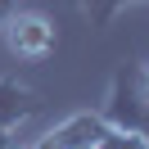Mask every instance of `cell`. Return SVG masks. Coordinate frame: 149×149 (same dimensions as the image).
Instances as JSON below:
<instances>
[{"label":"cell","mask_w":149,"mask_h":149,"mask_svg":"<svg viewBox=\"0 0 149 149\" xmlns=\"http://www.w3.org/2000/svg\"><path fill=\"white\" fill-rule=\"evenodd\" d=\"M100 118L118 131H145L149 127V91H145V77H140V63H122L113 72Z\"/></svg>","instance_id":"1"},{"label":"cell","mask_w":149,"mask_h":149,"mask_svg":"<svg viewBox=\"0 0 149 149\" xmlns=\"http://www.w3.org/2000/svg\"><path fill=\"white\" fill-rule=\"evenodd\" d=\"M0 41H5V50H9L14 59L41 63V59L54 54L59 32H54V23H50L45 14H36V9H14L9 18L0 23Z\"/></svg>","instance_id":"2"},{"label":"cell","mask_w":149,"mask_h":149,"mask_svg":"<svg viewBox=\"0 0 149 149\" xmlns=\"http://www.w3.org/2000/svg\"><path fill=\"white\" fill-rule=\"evenodd\" d=\"M41 109H45V100H41L36 86L18 81V77H0V127H5V131L23 127V122L36 118Z\"/></svg>","instance_id":"3"},{"label":"cell","mask_w":149,"mask_h":149,"mask_svg":"<svg viewBox=\"0 0 149 149\" xmlns=\"http://www.w3.org/2000/svg\"><path fill=\"white\" fill-rule=\"evenodd\" d=\"M109 131V122L100 118V113H91V109H81V113H72V118H63L54 127V136H59V145L63 149H81V145H100V136Z\"/></svg>","instance_id":"4"},{"label":"cell","mask_w":149,"mask_h":149,"mask_svg":"<svg viewBox=\"0 0 149 149\" xmlns=\"http://www.w3.org/2000/svg\"><path fill=\"white\" fill-rule=\"evenodd\" d=\"M100 149H149V145H145L140 131H118V127H109V131L100 136Z\"/></svg>","instance_id":"5"},{"label":"cell","mask_w":149,"mask_h":149,"mask_svg":"<svg viewBox=\"0 0 149 149\" xmlns=\"http://www.w3.org/2000/svg\"><path fill=\"white\" fill-rule=\"evenodd\" d=\"M127 5H145V0H100V14H95V27H109Z\"/></svg>","instance_id":"6"},{"label":"cell","mask_w":149,"mask_h":149,"mask_svg":"<svg viewBox=\"0 0 149 149\" xmlns=\"http://www.w3.org/2000/svg\"><path fill=\"white\" fill-rule=\"evenodd\" d=\"M0 149H23V145L14 140V131H5V127H0Z\"/></svg>","instance_id":"7"},{"label":"cell","mask_w":149,"mask_h":149,"mask_svg":"<svg viewBox=\"0 0 149 149\" xmlns=\"http://www.w3.org/2000/svg\"><path fill=\"white\" fill-rule=\"evenodd\" d=\"M14 9H18V0H0V23L9 18V14H14Z\"/></svg>","instance_id":"8"},{"label":"cell","mask_w":149,"mask_h":149,"mask_svg":"<svg viewBox=\"0 0 149 149\" xmlns=\"http://www.w3.org/2000/svg\"><path fill=\"white\" fill-rule=\"evenodd\" d=\"M140 77H145V91H149V63H140Z\"/></svg>","instance_id":"9"},{"label":"cell","mask_w":149,"mask_h":149,"mask_svg":"<svg viewBox=\"0 0 149 149\" xmlns=\"http://www.w3.org/2000/svg\"><path fill=\"white\" fill-rule=\"evenodd\" d=\"M140 136H145V145H149V127H145V131H140Z\"/></svg>","instance_id":"10"}]
</instances>
